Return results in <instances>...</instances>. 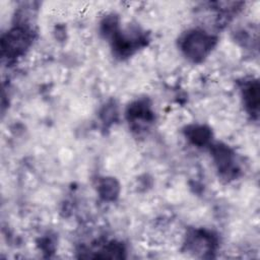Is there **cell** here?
I'll use <instances>...</instances> for the list:
<instances>
[{
	"instance_id": "cell-2",
	"label": "cell",
	"mask_w": 260,
	"mask_h": 260,
	"mask_svg": "<svg viewBox=\"0 0 260 260\" xmlns=\"http://www.w3.org/2000/svg\"><path fill=\"white\" fill-rule=\"evenodd\" d=\"M245 100L248 107H253L257 109L258 107V86L257 83L255 85L251 84L248 86L247 90L245 91Z\"/></svg>"
},
{
	"instance_id": "cell-1",
	"label": "cell",
	"mask_w": 260,
	"mask_h": 260,
	"mask_svg": "<svg viewBox=\"0 0 260 260\" xmlns=\"http://www.w3.org/2000/svg\"><path fill=\"white\" fill-rule=\"evenodd\" d=\"M211 39L201 32H192L187 36L184 43V49L193 59L203 57L211 47Z\"/></svg>"
}]
</instances>
